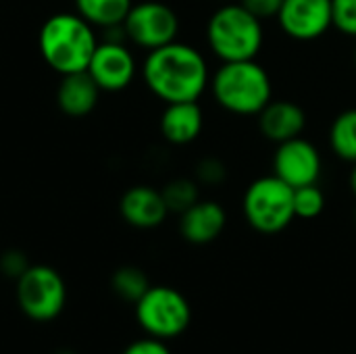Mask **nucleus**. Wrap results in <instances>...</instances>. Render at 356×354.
<instances>
[{
	"label": "nucleus",
	"mask_w": 356,
	"mask_h": 354,
	"mask_svg": "<svg viewBox=\"0 0 356 354\" xmlns=\"http://www.w3.org/2000/svg\"><path fill=\"white\" fill-rule=\"evenodd\" d=\"M142 77L148 90L165 104L198 102L211 83L204 54L177 40L148 52L142 65Z\"/></svg>",
	"instance_id": "1"
},
{
	"label": "nucleus",
	"mask_w": 356,
	"mask_h": 354,
	"mask_svg": "<svg viewBox=\"0 0 356 354\" xmlns=\"http://www.w3.org/2000/svg\"><path fill=\"white\" fill-rule=\"evenodd\" d=\"M98 46L94 25L77 13L48 17L38 35V48L50 69L60 75L86 71Z\"/></svg>",
	"instance_id": "2"
},
{
	"label": "nucleus",
	"mask_w": 356,
	"mask_h": 354,
	"mask_svg": "<svg viewBox=\"0 0 356 354\" xmlns=\"http://www.w3.org/2000/svg\"><path fill=\"white\" fill-rule=\"evenodd\" d=\"M209 88L223 111L240 117H257L273 100L271 77L257 58L221 63Z\"/></svg>",
	"instance_id": "3"
},
{
	"label": "nucleus",
	"mask_w": 356,
	"mask_h": 354,
	"mask_svg": "<svg viewBox=\"0 0 356 354\" xmlns=\"http://www.w3.org/2000/svg\"><path fill=\"white\" fill-rule=\"evenodd\" d=\"M207 42L221 63L257 58L265 42L263 21L240 2H227L211 15Z\"/></svg>",
	"instance_id": "4"
},
{
	"label": "nucleus",
	"mask_w": 356,
	"mask_h": 354,
	"mask_svg": "<svg viewBox=\"0 0 356 354\" xmlns=\"http://www.w3.org/2000/svg\"><path fill=\"white\" fill-rule=\"evenodd\" d=\"M244 217L248 225L265 236L284 232L294 219V188L282 182L277 175H265L254 179L242 200Z\"/></svg>",
	"instance_id": "5"
},
{
	"label": "nucleus",
	"mask_w": 356,
	"mask_h": 354,
	"mask_svg": "<svg viewBox=\"0 0 356 354\" xmlns=\"http://www.w3.org/2000/svg\"><path fill=\"white\" fill-rule=\"evenodd\" d=\"M138 323L159 340L177 338L190 328L192 309L181 292L169 286H150L136 303Z\"/></svg>",
	"instance_id": "6"
},
{
	"label": "nucleus",
	"mask_w": 356,
	"mask_h": 354,
	"mask_svg": "<svg viewBox=\"0 0 356 354\" xmlns=\"http://www.w3.org/2000/svg\"><path fill=\"white\" fill-rule=\"evenodd\" d=\"M17 300L29 319L50 321L65 309L67 286L52 267L29 265L17 280Z\"/></svg>",
	"instance_id": "7"
},
{
	"label": "nucleus",
	"mask_w": 356,
	"mask_h": 354,
	"mask_svg": "<svg viewBox=\"0 0 356 354\" xmlns=\"http://www.w3.org/2000/svg\"><path fill=\"white\" fill-rule=\"evenodd\" d=\"M123 27H125L127 38L136 46L150 52L177 40L179 19L175 10L167 6L165 2L146 0L129 8L123 21Z\"/></svg>",
	"instance_id": "8"
},
{
	"label": "nucleus",
	"mask_w": 356,
	"mask_h": 354,
	"mask_svg": "<svg viewBox=\"0 0 356 354\" xmlns=\"http://www.w3.org/2000/svg\"><path fill=\"white\" fill-rule=\"evenodd\" d=\"M323 171V161L319 148L307 138L298 136L294 140L277 144L273 152V175L292 188H302L317 184Z\"/></svg>",
	"instance_id": "9"
},
{
	"label": "nucleus",
	"mask_w": 356,
	"mask_h": 354,
	"mask_svg": "<svg viewBox=\"0 0 356 354\" xmlns=\"http://www.w3.org/2000/svg\"><path fill=\"white\" fill-rule=\"evenodd\" d=\"M275 19L288 38L313 42L334 27V6L332 0H284Z\"/></svg>",
	"instance_id": "10"
},
{
	"label": "nucleus",
	"mask_w": 356,
	"mask_h": 354,
	"mask_svg": "<svg viewBox=\"0 0 356 354\" xmlns=\"http://www.w3.org/2000/svg\"><path fill=\"white\" fill-rule=\"evenodd\" d=\"M102 92H121L136 77V58L123 42H98L86 69Z\"/></svg>",
	"instance_id": "11"
},
{
	"label": "nucleus",
	"mask_w": 356,
	"mask_h": 354,
	"mask_svg": "<svg viewBox=\"0 0 356 354\" xmlns=\"http://www.w3.org/2000/svg\"><path fill=\"white\" fill-rule=\"evenodd\" d=\"M121 217L125 223L138 227V230H152L159 227L167 215V202L163 198L161 190H154L150 186H134L129 188L119 202Z\"/></svg>",
	"instance_id": "12"
},
{
	"label": "nucleus",
	"mask_w": 356,
	"mask_h": 354,
	"mask_svg": "<svg viewBox=\"0 0 356 354\" xmlns=\"http://www.w3.org/2000/svg\"><path fill=\"white\" fill-rule=\"evenodd\" d=\"M257 121L265 140L282 144L302 136L307 127V113L292 100H271L257 115Z\"/></svg>",
	"instance_id": "13"
},
{
	"label": "nucleus",
	"mask_w": 356,
	"mask_h": 354,
	"mask_svg": "<svg viewBox=\"0 0 356 354\" xmlns=\"http://www.w3.org/2000/svg\"><path fill=\"white\" fill-rule=\"evenodd\" d=\"M227 225L225 209L215 200H198L181 213L179 232L190 244H211L217 240Z\"/></svg>",
	"instance_id": "14"
},
{
	"label": "nucleus",
	"mask_w": 356,
	"mask_h": 354,
	"mask_svg": "<svg viewBox=\"0 0 356 354\" xmlns=\"http://www.w3.org/2000/svg\"><path fill=\"white\" fill-rule=\"evenodd\" d=\"M204 127V115L198 102H171L161 115V134L169 144H192Z\"/></svg>",
	"instance_id": "15"
},
{
	"label": "nucleus",
	"mask_w": 356,
	"mask_h": 354,
	"mask_svg": "<svg viewBox=\"0 0 356 354\" xmlns=\"http://www.w3.org/2000/svg\"><path fill=\"white\" fill-rule=\"evenodd\" d=\"M100 92L102 90L98 88V83L92 79L88 71L69 73L63 75L58 83L56 104L69 117H86L96 108Z\"/></svg>",
	"instance_id": "16"
},
{
	"label": "nucleus",
	"mask_w": 356,
	"mask_h": 354,
	"mask_svg": "<svg viewBox=\"0 0 356 354\" xmlns=\"http://www.w3.org/2000/svg\"><path fill=\"white\" fill-rule=\"evenodd\" d=\"M131 6V0H75L77 15L100 29L123 25Z\"/></svg>",
	"instance_id": "17"
},
{
	"label": "nucleus",
	"mask_w": 356,
	"mask_h": 354,
	"mask_svg": "<svg viewBox=\"0 0 356 354\" xmlns=\"http://www.w3.org/2000/svg\"><path fill=\"white\" fill-rule=\"evenodd\" d=\"M330 148L338 159L346 163H356V108L342 111L332 121Z\"/></svg>",
	"instance_id": "18"
},
{
	"label": "nucleus",
	"mask_w": 356,
	"mask_h": 354,
	"mask_svg": "<svg viewBox=\"0 0 356 354\" xmlns=\"http://www.w3.org/2000/svg\"><path fill=\"white\" fill-rule=\"evenodd\" d=\"M150 288L148 277L138 267H121L113 275V290L127 303H138Z\"/></svg>",
	"instance_id": "19"
},
{
	"label": "nucleus",
	"mask_w": 356,
	"mask_h": 354,
	"mask_svg": "<svg viewBox=\"0 0 356 354\" xmlns=\"http://www.w3.org/2000/svg\"><path fill=\"white\" fill-rule=\"evenodd\" d=\"M161 192H163V198L167 202L169 213H179L181 215L194 202L200 200L198 184L194 179H188V177H177V179L169 182Z\"/></svg>",
	"instance_id": "20"
},
{
	"label": "nucleus",
	"mask_w": 356,
	"mask_h": 354,
	"mask_svg": "<svg viewBox=\"0 0 356 354\" xmlns=\"http://www.w3.org/2000/svg\"><path fill=\"white\" fill-rule=\"evenodd\" d=\"M325 209V194L317 184L294 188V215L300 219H317Z\"/></svg>",
	"instance_id": "21"
},
{
	"label": "nucleus",
	"mask_w": 356,
	"mask_h": 354,
	"mask_svg": "<svg viewBox=\"0 0 356 354\" xmlns=\"http://www.w3.org/2000/svg\"><path fill=\"white\" fill-rule=\"evenodd\" d=\"M334 27L344 35L356 38V0H332Z\"/></svg>",
	"instance_id": "22"
},
{
	"label": "nucleus",
	"mask_w": 356,
	"mask_h": 354,
	"mask_svg": "<svg viewBox=\"0 0 356 354\" xmlns=\"http://www.w3.org/2000/svg\"><path fill=\"white\" fill-rule=\"evenodd\" d=\"M227 177V167L217 156H207L196 165V179L204 186H219Z\"/></svg>",
	"instance_id": "23"
},
{
	"label": "nucleus",
	"mask_w": 356,
	"mask_h": 354,
	"mask_svg": "<svg viewBox=\"0 0 356 354\" xmlns=\"http://www.w3.org/2000/svg\"><path fill=\"white\" fill-rule=\"evenodd\" d=\"M240 4L244 8H248L257 19L265 21V19H273L277 17L284 0H240Z\"/></svg>",
	"instance_id": "24"
},
{
	"label": "nucleus",
	"mask_w": 356,
	"mask_h": 354,
	"mask_svg": "<svg viewBox=\"0 0 356 354\" xmlns=\"http://www.w3.org/2000/svg\"><path fill=\"white\" fill-rule=\"evenodd\" d=\"M123 354H171V351L165 346L163 340L150 336V338H144V340H138V342L129 344Z\"/></svg>",
	"instance_id": "25"
},
{
	"label": "nucleus",
	"mask_w": 356,
	"mask_h": 354,
	"mask_svg": "<svg viewBox=\"0 0 356 354\" xmlns=\"http://www.w3.org/2000/svg\"><path fill=\"white\" fill-rule=\"evenodd\" d=\"M0 267H2V271H4L6 275L19 280V277L23 275V271H25L29 265L25 263V257H23V255H19L17 250H10V252H6V255L2 257Z\"/></svg>",
	"instance_id": "26"
},
{
	"label": "nucleus",
	"mask_w": 356,
	"mask_h": 354,
	"mask_svg": "<svg viewBox=\"0 0 356 354\" xmlns=\"http://www.w3.org/2000/svg\"><path fill=\"white\" fill-rule=\"evenodd\" d=\"M348 186H350V192L356 196V163H353V171H350V177H348Z\"/></svg>",
	"instance_id": "27"
},
{
	"label": "nucleus",
	"mask_w": 356,
	"mask_h": 354,
	"mask_svg": "<svg viewBox=\"0 0 356 354\" xmlns=\"http://www.w3.org/2000/svg\"><path fill=\"white\" fill-rule=\"evenodd\" d=\"M353 219H355V225H356V207H355V213H353Z\"/></svg>",
	"instance_id": "28"
},
{
	"label": "nucleus",
	"mask_w": 356,
	"mask_h": 354,
	"mask_svg": "<svg viewBox=\"0 0 356 354\" xmlns=\"http://www.w3.org/2000/svg\"><path fill=\"white\" fill-rule=\"evenodd\" d=\"M355 65H356V46H355Z\"/></svg>",
	"instance_id": "29"
}]
</instances>
